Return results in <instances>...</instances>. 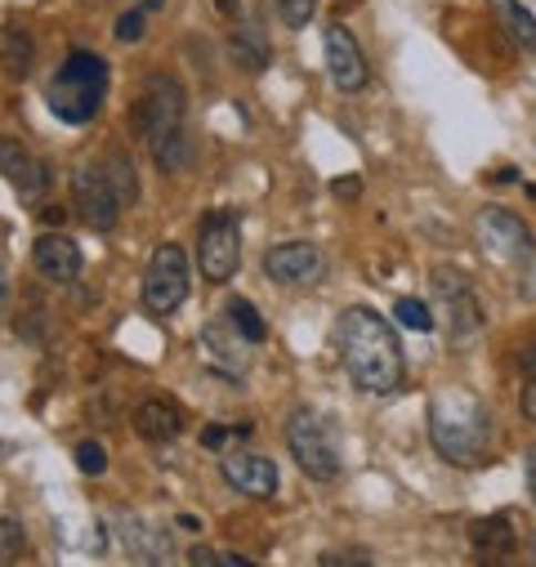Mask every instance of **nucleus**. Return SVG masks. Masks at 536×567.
<instances>
[{"label": "nucleus", "mask_w": 536, "mask_h": 567, "mask_svg": "<svg viewBox=\"0 0 536 567\" xmlns=\"http://www.w3.org/2000/svg\"><path fill=\"white\" fill-rule=\"evenodd\" d=\"M336 349L349 380L362 393H393L402 384V344L398 331L375 309H344L336 322Z\"/></svg>", "instance_id": "nucleus-1"}, {"label": "nucleus", "mask_w": 536, "mask_h": 567, "mask_svg": "<svg viewBox=\"0 0 536 567\" xmlns=\"http://www.w3.org/2000/svg\"><path fill=\"white\" fill-rule=\"evenodd\" d=\"M430 439L443 461H452L461 470L483 465L492 452V415L478 402V393H470L461 384L439 389L430 398Z\"/></svg>", "instance_id": "nucleus-2"}, {"label": "nucleus", "mask_w": 536, "mask_h": 567, "mask_svg": "<svg viewBox=\"0 0 536 567\" xmlns=\"http://www.w3.org/2000/svg\"><path fill=\"white\" fill-rule=\"evenodd\" d=\"M103 99H107V63L90 50H72L45 90V103L63 125H90Z\"/></svg>", "instance_id": "nucleus-3"}, {"label": "nucleus", "mask_w": 536, "mask_h": 567, "mask_svg": "<svg viewBox=\"0 0 536 567\" xmlns=\"http://www.w3.org/2000/svg\"><path fill=\"white\" fill-rule=\"evenodd\" d=\"M184 112H188L184 85H179L175 76H166V72H153V76L144 81L140 99H134V116H130V121H134V134H140L148 148H162L171 134L188 130V125H184Z\"/></svg>", "instance_id": "nucleus-4"}, {"label": "nucleus", "mask_w": 536, "mask_h": 567, "mask_svg": "<svg viewBox=\"0 0 536 567\" xmlns=\"http://www.w3.org/2000/svg\"><path fill=\"white\" fill-rule=\"evenodd\" d=\"M287 447H291L296 465H300L309 478L331 483V478L340 474V447H336V439H331V430H327L322 415L296 411V415L287 420Z\"/></svg>", "instance_id": "nucleus-5"}, {"label": "nucleus", "mask_w": 536, "mask_h": 567, "mask_svg": "<svg viewBox=\"0 0 536 567\" xmlns=\"http://www.w3.org/2000/svg\"><path fill=\"white\" fill-rule=\"evenodd\" d=\"M474 237L483 246V255L501 268H523L536 246H532V233L527 224L514 215V210H501V206H483L478 219H474Z\"/></svg>", "instance_id": "nucleus-6"}, {"label": "nucleus", "mask_w": 536, "mask_h": 567, "mask_svg": "<svg viewBox=\"0 0 536 567\" xmlns=\"http://www.w3.org/2000/svg\"><path fill=\"white\" fill-rule=\"evenodd\" d=\"M188 300V255L175 241H162L144 268V309L166 318Z\"/></svg>", "instance_id": "nucleus-7"}, {"label": "nucleus", "mask_w": 536, "mask_h": 567, "mask_svg": "<svg viewBox=\"0 0 536 567\" xmlns=\"http://www.w3.org/2000/svg\"><path fill=\"white\" fill-rule=\"evenodd\" d=\"M197 268L206 281H215V287L241 268V219L233 210L206 215L202 237H197Z\"/></svg>", "instance_id": "nucleus-8"}, {"label": "nucleus", "mask_w": 536, "mask_h": 567, "mask_svg": "<svg viewBox=\"0 0 536 567\" xmlns=\"http://www.w3.org/2000/svg\"><path fill=\"white\" fill-rule=\"evenodd\" d=\"M72 206L76 215L94 228V233H112L116 228V215H121V202L103 175V166H76L72 175Z\"/></svg>", "instance_id": "nucleus-9"}, {"label": "nucleus", "mask_w": 536, "mask_h": 567, "mask_svg": "<svg viewBox=\"0 0 536 567\" xmlns=\"http://www.w3.org/2000/svg\"><path fill=\"white\" fill-rule=\"evenodd\" d=\"M0 175L10 179V188L28 206H37L45 197V188H50V166L41 157H32L19 138H10V134H0Z\"/></svg>", "instance_id": "nucleus-10"}, {"label": "nucleus", "mask_w": 536, "mask_h": 567, "mask_svg": "<svg viewBox=\"0 0 536 567\" xmlns=\"http://www.w3.org/2000/svg\"><path fill=\"white\" fill-rule=\"evenodd\" d=\"M322 250L309 246V241H282L264 255V272L268 281H278V287H309V281L322 277Z\"/></svg>", "instance_id": "nucleus-11"}, {"label": "nucleus", "mask_w": 536, "mask_h": 567, "mask_svg": "<svg viewBox=\"0 0 536 567\" xmlns=\"http://www.w3.org/2000/svg\"><path fill=\"white\" fill-rule=\"evenodd\" d=\"M322 50H327V72H331L336 90H340V94H358V90L367 85V59H362L353 32L340 28V23H331V28L322 32Z\"/></svg>", "instance_id": "nucleus-12"}, {"label": "nucleus", "mask_w": 536, "mask_h": 567, "mask_svg": "<svg viewBox=\"0 0 536 567\" xmlns=\"http://www.w3.org/2000/svg\"><path fill=\"white\" fill-rule=\"evenodd\" d=\"M32 264L45 281H54V287H68V281L81 277V246L72 237H63L59 228L54 233H41L32 241Z\"/></svg>", "instance_id": "nucleus-13"}, {"label": "nucleus", "mask_w": 536, "mask_h": 567, "mask_svg": "<svg viewBox=\"0 0 536 567\" xmlns=\"http://www.w3.org/2000/svg\"><path fill=\"white\" fill-rule=\"evenodd\" d=\"M134 434L148 439V443H175L184 434V411L175 398L166 393H153L134 406Z\"/></svg>", "instance_id": "nucleus-14"}, {"label": "nucleus", "mask_w": 536, "mask_h": 567, "mask_svg": "<svg viewBox=\"0 0 536 567\" xmlns=\"http://www.w3.org/2000/svg\"><path fill=\"white\" fill-rule=\"evenodd\" d=\"M116 540H121L125 558H134V563H171L175 558L171 536L144 518H116Z\"/></svg>", "instance_id": "nucleus-15"}, {"label": "nucleus", "mask_w": 536, "mask_h": 567, "mask_svg": "<svg viewBox=\"0 0 536 567\" xmlns=\"http://www.w3.org/2000/svg\"><path fill=\"white\" fill-rule=\"evenodd\" d=\"M224 478H228L237 492L255 496V501H268V496L278 492V465L268 461V456H250V452L228 456V461H224Z\"/></svg>", "instance_id": "nucleus-16"}, {"label": "nucleus", "mask_w": 536, "mask_h": 567, "mask_svg": "<svg viewBox=\"0 0 536 567\" xmlns=\"http://www.w3.org/2000/svg\"><path fill=\"white\" fill-rule=\"evenodd\" d=\"M241 331L237 327H224V322H206L202 327V349H206V358H210V367L219 371V375H246V353H241Z\"/></svg>", "instance_id": "nucleus-17"}, {"label": "nucleus", "mask_w": 536, "mask_h": 567, "mask_svg": "<svg viewBox=\"0 0 536 567\" xmlns=\"http://www.w3.org/2000/svg\"><path fill=\"white\" fill-rule=\"evenodd\" d=\"M443 300H452V305H447V322H452L456 344H470V340L483 331V309L474 305L470 287H461V291H443Z\"/></svg>", "instance_id": "nucleus-18"}, {"label": "nucleus", "mask_w": 536, "mask_h": 567, "mask_svg": "<svg viewBox=\"0 0 536 567\" xmlns=\"http://www.w3.org/2000/svg\"><path fill=\"white\" fill-rule=\"evenodd\" d=\"M228 54H233L246 72H264L268 63H274V50H268V41L259 37V28H255V23H246V28H237V32H233Z\"/></svg>", "instance_id": "nucleus-19"}, {"label": "nucleus", "mask_w": 536, "mask_h": 567, "mask_svg": "<svg viewBox=\"0 0 536 567\" xmlns=\"http://www.w3.org/2000/svg\"><path fill=\"white\" fill-rule=\"evenodd\" d=\"M470 536H474V549L483 558H505L514 549V540H518L514 527H509V518H483V523L470 527Z\"/></svg>", "instance_id": "nucleus-20"}, {"label": "nucleus", "mask_w": 536, "mask_h": 567, "mask_svg": "<svg viewBox=\"0 0 536 567\" xmlns=\"http://www.w3.org/2000/svg\"><path fill=\"white\" fill-rule=\"evenodd\" d=\"M492 14L505 23V32H509L523 50H536V19L518 6V0H492Z\"/></svg>", "instance_id": "nucleus-21"}, {"label": "nucleus", "mask_w": 536, "mask_h": 567, "mask_svg": "<svg viewBox=\"0 0 536 567\" xmlns=\"http://www.w3.org/2000/svg\"><path fill=\"white\" fill-rule=\"evenodd\" d=\"M103 175H107V184H112V193H116L121 206L140 202V175H134V162H130L125 153H112V157L103 162Z\"/></svg>", "instance_id": "nucleus-22"}, {"label": "nucleus", "mask_w": 536, "mask_h": 567, "mask_svg": "<svg viewBox=\"0 0 536 567\" xmlns=\"http://www.w3.org/2000/svg\"><path fill=\"white\" fill-rule=\"evenodd\" d=\"M153 162H157L162 175H179V171H188V166H193V134H188V130L171 134L162 148H153Z\"/></svg>", "instance_id": "nucleus-23"}, {"label": "nucleus", "mask_w": 536, "mask_h": 567, "mask_svg": "<svg viewBox=\"0 0 536 567\" xmlns=\"http://www.w3.org/2000/svg\"><path fill=\"white\" fill-rule=\"evenodd\" d=\"M32 37L28 32H6V41H0V63H6V72L14 76V81H23L28 72H32Z\"/></svg>", "instance_id": "nucleus-24"}, {"label": "nucleus", "mask_w": 536, "mask_h": 567, "mask_svg": "<svg viewBox=\"0 0 536 567\" xmlns=\"http://www.w3.org/2000/svg\"><path fill=\"white\" fill-rule=\"evenodd\" d=\"M228 318H233V327L246 336V344H264V340H268V327H264V318L255 313L250 300H228Z\"/></svg>", "instance_id": "nucleus-25"}, {"label": "nucleus", "mask_w": 536, "mask_h": 567, "mask_svg": "<svg viewBox=\"0 0 536 567\" xmlns=\"http://www.w3.org/2000/svg\"><path fill=\"white\" fill-rule=\"evenodd\" d=\"M188 563L193 567H246L250 558L237 554V549H210V545H193L188 549Z\"/></svg>", "instance_id": "nucleus-26"}, {"label": "nucleus", "mask_w": 536, "mask_h": 567, "mask_svg": "<svg viewBox=\"0 0 536 567\" xmlns=\"http://www.w3.org/2000/svg\"><path fill=\"white\" fill-rule=\"evenodd\" d=\"M23 549H28V536H23V527H19L14 518H6V514H0V563H14Z\"/></svg>", "instance_id": "nucleus-27"}, {"label": "nucleus", "mask_w": 536, "mask_h": 567, "mask_svg": "<svg viewBox=\"0 0 536 567\" xmlns=\"http://www.w3.org/2000/svg\"><path fill=\"white\" fill-rule=\"evenodd\" d=\"M393 313H398V322H402V327H412V331H421V336H425V331H434V313H430L421 300H398V305H393Z\"/></svg>", "instance_id": "nucleus-28"}, {"label": "nucleus", "mask_w": 536, "mask_h": 567, "mask_svg": "<svg viewBox=\"0 0 536 567\" xmlns=\"http://www.w3.org/2000/svg\"><path fill=\"white\" fill-rule=\"evenodd\" d=\"M144 23H148V10L144 6H134L116 19V41H144Z\"/></svg>", "instance_id": "nucleus-29"}, {"label": "nucleus", "mask_w": 536, "mask_h": 567, "mask_svg": "<svg viewBox=\"0 0 536 567\" xmlns=\"http://www.w3.org/2000/svg\"><path fill=\"white\" fill-rule=\"evenodd\" d=\"M313 6L318 0H278V14H282L287 28H305L313 19Z\"/></svg>", "instance_id": "nucleus-30"}, {"label": "nucleus", "mask_w": 536, "mask_h": 567, "mask_svg": "<svg viewBox=\"0 0 536 567\" xmlns=\"http://www.w3.org/2000/svg\"><path fill=\"white\" fill-rule=\"evenodd\" d=\"M76 465H81V474L99 478V474L107 470V452H103L99 443H81V447H76Z\"/></svg>", "instance_id": "nucleus-31"}, {"label": "nucleus", "mask_w": 536, "mask_h": 567, "mask_svg": "<svg viewBox=\"0 0 536 567\" xmlns=\"http://www.w3.org/2000/svg\"><path fill=\"white\" fill-rule=\"evenodd\" d=\"M322 563H327V567H336V563H371V554H367V549H327Z\"/></svg>", "instance_id": "nucleus-32"}, {"label": "nucleus", "mask_w": 536, "mask_h": 567, "mask_svg": "<svg viewBox=\"0 0 536 567\" xmlns=\"http://www.w3.org/2000/svg\"><path fill=\"white\" fill-rule=\"evenodd\" d=\"M518 272H523V296H527V300H536V255H532Z\"/></svg>", "instance_id": "nucleus-33"}, {"label": "nucleus", "mask_w": 536, "mask_h": 567, "mask_svg": "<svg viewBox=\"0 0 536 567\" xmlns=\"http://www.w3.org/2000/svg\"><path fill=\"white\" fill-rule=\"evenodd\" d=\"M202 443H206V447H224V443H228V430H224V424H206Z\"/></svg>", "instance_id": "nucleus-34"}, {"label": "nucleus", "mask_w": 536, "mask_h": 567, "mask_svg": "<svg viewBox=\"0 0 536 567\" xmlns=\"http://www.w3.org/2000/svg\"><path fill=\"white\" fill-rule=\"evenodd\" d=\"M518 371H523L527 380H536V344H527V349L518 353Z\"/></svg>", "instance_id": "nucleus-35"}, {"label": "nucleus", "mask_w": 536, "mask_h": 567, "mask_svg": "<svg viewBox=\"0 0 536 567\" xmlns=\"http://www.w3.org/2000/svg\"><path fill=\"white\" fill-rule=\"evenodd\" d=\"M523 415L536 420V380H527V389H523Z\"/></svg>", "instance_id": "nucleus-36"}, {"label": "nucleus", "mask_w": 536, "mask_h": 567, "mask_svg": "<svg viewBox=\"0 0 536 567\" xmlns=\"http://www.w3.org/2000/svg\"><path fill=\"white\" fill-rule=\"evenodd\" d=\"M527 492H532V505H536V447L527 452Z\"/></svg>", "instance_id": "nucleus-37"}, {"label": "nucleus", "mask_w": 536, "mask_h": 567, "mask_svg": "<svg viewBox=\"0 0 536 567\" xmlns=\"http://www.w3.org/2000/svg\"><path fill=\"white\" fill-rule=\"evenodd\" d=\"M6 300H10V281H6V264H0V309H6Z\"/></svg>", "instance_id": "nucleus-38"}, {"label": "nucleus", "mask_w": 536, "mask_h": 567, "mask_svg": "<svg viewBox=\"0 0 536 567\" xmlns=\"http://www.w3.org/2000/svg\"><path fill=\"white\" fill-rule=\"evenodd\" d=\"M215 10H219V14H228V19H233V14H237V0H219V6H215Z\"/></svg>", "instance_id": "nucleus-39"}, {"label": "nucleus", "mask_w": 536, "mask_h": 567, "mask_svg": "<svg viewBox=\"0 0 536 567\" xmlns=\"http://www.w3.org/2000/svg\"><path fill=\"white\" fill-rule=\"evenodd\" d=\"M144 10H148V14H157V10H166V0H144Z\"/></svg>", "instance_id": "nucleus-40"}]
</instances>
